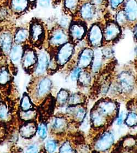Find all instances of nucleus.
<instances>
[{
    "mask_svg": "<svg viewBox=\"0 0 137 153\" xmlns=\"http://www.w3.org/2000/svg\"><path fill=\"white\" fill-rule=\"evenodd\" d=\"M47 36L46 26L39 19H31L29 27V39L30 44L38 49L42 48Z\"/></svg>",
    "mask_w": 137,
    "mask_h": 153,
    "instance_id": "obj_1",
    "label": "nucleus"
},
{
    "mask_svg": "<svg viewBox=\"0 0 137 153\" xmlns=\"http://www.w3.org/2000/svg\"><path fill=\"white\" fill-rule=\"evenodd\" d=\"M87 24L78 19L74 18L68 28L70 42L76 44L83 40L87 33Z\"/></svg>",
    "mask_w": 137,
    "mask_h": 153,
    "instance_id": "obj_2",
    "label": "nucleus"
},
{
    "mask_svg": "<svg viewBox=\"0 0 137 153\" xmlns=\"http://www.w3.org/2000/svg\"><path fill=\"white\" fill-rule=\"evenodd\" d=\"M98 8L89 0H81L78 10L74 18L78 19L86 22H92L97 17Z\"/></svg>",
    "mask_w": 137,
    "mask_h": 153,
    "instance_id": "obj_3",
    "label": "nucleus"
},
{
    "mask_svg": "<svg viewBox=\"0 0 137 153\" xmlns=\"http://www.w3.org/2000/svg\"><path fill=\"white\" fill-rule=\"evenodd\" d=\"M47 38L48 45L52 49H57L70 42L68 31L60 27L58 25L54 27L49 33L48 32Z\"/></svg>",
    "mask_w": 137,
    "mask_h": 153,
    "instance_id": "obj_4",
    "label": "nucleus"
},
{
    "mask_svg": "<svg viewBox=\"0 0 137 153\" xmlns=\"http://www.w3.org/2000/svg\"><path fill=\"white\" fill-rule=\"evenodd\" d=\"M103 25L102 22H96L87 31V43L90 48L94 49L103 45Z\"/></svg>",
    "mask_w": 137,
    "mask_h": 153,
    "instance_id": "obj_5",
    "label": "nucleus"
},
{
    "mask_svg": "<svg viewBox=\"0 0 137 153\" xmlns=\"http://www.w3.org/2000/svg\"><path fill=\"white\" fill-rule=\"evenodd\" d=\"M122 28L114 19L106 20L103 25V41L108 44L115 43L121 36Z\"/></svg>",
    "mask_w": 137,
    "mask_h": 153,
    "instance_id": "obj_6",
    "label": "nucleus"
},
{
    "mask_svg": "<svg viewBox=\"0 0 137 153\" xmlns=\"http://www.w3.org/2000/svg\"><path fill=\"white\" fill-rule=\"evenodd\" d=\"M38 62V53L34 47L31 44H25L23 46V52L21 59V64L23 69L28 73L35 68Z\"/></svg>",
    "mask_w": 137,
    "mask_h": 153,
    "instance_id": "obj_7",
    "label": "nucleus"
},
{
    "mask_svg": "<svg viewBox=\"0 0 137 153\" xmlns=\"http://www.w3.org/2000/svg\"><path fill=\"white\" fill-rule=\"evenodd\" d=\"M93 107L110 122L115 118L118 113L117 103L110 99H101L97 102Z\"/></svg>",
    "mask_w": 137,
    "mask_h": 153,
    "instance_id": "obj_8",
    "label": "nucleus"
},
{
    "mask_svg": "<svg viewBox=\"0 0 137 153\" xmlns=\"http://www.w3.org/2000/svg\"><path fill=\"white\" fill-rule=\"evenodd\" d=\"M75 52V44L68 42L56 49V52L53 58H54L58 68L64 67L74 55Z\"/></svg>",
    "mask_w": 137,
    "mask_h": 153,
    "instance_id": "obj_9",
    "label": "nucleus"
},
{
    "mask_svg": "<svg viewBox=\"0 0 137 153\" xmlns=\"http://www.w3.org/2000/svg\"><path fill=\"white\" fill-rule=\"evenodd\" d=\"M135 79L133 75L129 71H124L119 74L117 84L115 86L117 92L124 94H129L133 91Z\"/></svg>",
    "mask_w": 137,
    "mask_h": 153,
    "instance_id": "obj_10",
    "label": "nucleus"
},
{
    "mask_svg": "<svg viewBox=\"0 0 137 153\" xmlns=\"http://www.w3.org/2000/svg\"><path fill=\"white\" fill-rule=\"evenodd\" d=\"M115 141V137L112 132L106 131L100 135L95 141L94 149L97 152H104L110 149Z\"/></svg>",
    "mask_w": 137,
    "mask_h": 153,
    "instance_id": "obj_11",
    "label": "nucleus"
},
{
    "mask_svg": "<svg viewBox=\"0 0 137 153\" xmlns=\"http://www.w3.org/2000/svg\"><path fill=\"white\" fill-rule=\"evenodd\" d=\"M38 53V62L35 68V73L41 75L47 71L50 63V55L46 49H39Z\"/></svg>",
    "mask_w": 137,
    "mask_h": 153,
    "instance_id": "obj_12",
    "label": "nucleus"
},
{
    "mask_svg": "<svg viewBox=\"0 0 137 153\" xmlns=\"http://www.w3.org/2000/svg\"><path fill=\"white\" fill-rule=\"evenodd\" d=\"M123 10L127 19L129 27H133L137 22V0H125Z\"/></svg>",
    "mask_w": 137,
    "mask_h": 153,
    "instance_id": "obj_13",
    "label": "nucleus"
},
{
    "mask_svg": "<svg viewBox=\"0 0 137 153\" xmlns=\"http://www.w3.org/2000/svg\"><path fill=\"white\" fill-rule=\"evenodd\" d=\"M7 3L11 13L16 15L23 14L32 8L29 0H7Z\"/></svg>",
    "mask_w": 137,
    "mask_h": 153,
    "instance_id": "obj_14",
    "label": "nucleus"
},
{
    "mask_svg": "<svg viewBox=\"0 0 137 153\" xmlns=\"http://www.w3.org/2000/svg\"><path fill=\"white\" fill-rule=\"evenodd\" d=\"M13 43V35L11 31L9 30L0 31V50L4 55H9Z\"/></svg>",
    "mask_w": 137,
    "mask_h": 153,
    "instance_id": "obj_15",
    "label": "nucleus"
},
{
    "mask_svg": "<svg viewBox=\"0 0 137 153\" xmlns=\"http://www.w3.org/2000/svg\"><path fill=\"white\" fill-rule=\"evenodd\" d=\"M66 113L72 117L74 122H83L87 114L86 108L84 104L68 106L66 110Z\"/></svg>",
    "mask_w": 137,
    "mask_h": 153,
    "instance_id": "obj_16",
    "label": "nucleus"
},
{
    "mask_svg": "<svg viewBox=\"0 0 137 153\" xmlns=\"http://www.w3.org/2000/svg\"><path fill=\"white\" fill-rule=\"evenodd\" d=\"M94 50L90 47L84 48L78 55V67L86 69L91 65L93 58Z\"/></svg>",
    "mask_w": 137,
    "mask_h": 153,
    "instance_id": "obj_17",
    "label": "nucleus"
},
{
    "mask_svg": "<svg viewBox=\"0 0 137 153\" xmlns=\"http://www.w3.org/2000/svg\"><path fill=\"white\" fill-rule=\"evenodd\" d=\"M52 82L48 77H43L38 82L35 88V98L40 100L48 93L52 88Z\"/></svg>",
    "mask_w": 137,
    "mask_h": 153,
    "instance_id": "obj_18",
    "label": "nucleus"
},
{
    "mask_svg": "<svg viewBox=\"0 0 137 153\" xmlns=\"http://www.w3.org/2000/svg\"><path fill=\"white\" fill-rule=\"evenodd\" d=\"M90 118L92 126L96 129L104 128L110 123V121L107 118L100 113L94 107L92 108L90 111Z\"/></svg>",
    "mask_w": 137,
    "mask_h": 153,
    "instance_id": "obj_19",
    "label": "nucleus"
},
{
    "mask_svg": "<svg viewBox=\"0 0 137 153\" xmlns=\"http://www.w3.org/2000/svg\"><path fill=\"white\" fill-rule=\"evenodd\" d=\"M38 130L36 123L34 120H28L20 126L19 132L22 137L25 139H30L36 134Z\"/></svg>",
    "mask_w": 137,
    "mask_h": 153,
    "instance_id": "obj_20",
    "label": "nucleus"
},
{
    "mask_svg": "<svg viewBox=\"0 0 137 153\" xmlns=\"http://www.w3.org/2000/svg\"><path fill=\"white\" fill-rule=\"evenodd\" d=\"M104 59L101 47L94 49L93 58L91 64L92 71L93 73H96L99 71L103 65Z\"/></svg>",
    "mask_w": 137,
    "mask_h": 153,
    "instance_id": "obj_21",
    "label": "nucleus"
},
{
    "mask_svg": "<svg viewBox=\"0 0 137 153\" xmlns=\"http://www.w3.org/2000/svg\"><path fill=\"white\" fill-rule=\"evenodd\" d=\"M68 120L65 117H56L53 120L52 130L56 134H62L68 128Z\"/></svg>",
    "mask_w": 137,
    "mask_h": 153,
    "instance_id": "obj_22",
    "label": "nucleus"
},
{
    "mask_svg": "<svg viewBox=\"0 0 137 153\" xmlns=\"http://www.w3.org/2000/svg\"><path fill=\"white\" fill-rule=\"evenodd\" d=\"M29 39V29L26 28L19 27L16 29L13 35V41L16 44H21L26 42Z\"/></svg>",
    "mask_w": 137,
    "mask_h": 153,
    "instance_id": "obj_23",
    "label": "nucleus"
},
{
    "mask_svg": "<svg viewBox=\"0 0 137 153\" xmlns=\"http://www.w3.org/2000/svg\"><path fill=\"white\" fill-rule=\"evenodd\" d=\"M23 46L24 45H22L21 44H13L12 48L10 51L9 56L11 61L14 64L21 62L22 55L23 52Z\"/></svg>",
    "mask_w": 137,
    "mask_h": 153,
    "instance_id": "obj_24",
    "label": "nucleus"
},
{
    "mask_svg": "<svg viewBox=\"0 0 137 153\" xmlns=\"http://www.w3.org/2000/svg\"><path fill=\"white\" fill-rule=\"evenodd\" d=\"M81 0H63V7L65 12L75 16L81 3Z\"/></svg>",
    "mask_w": 137,
    "mask_h": 153,
    "instance_id": "obj_25",
    "label": "nucleus"
},
{
    "mask_svg": "<svg viewBox=\"0 0 137 153\" xmlns=\"http://www.w3.org/2000/svg\"><path fill=\"white\" fill-rule=\"evenodd\" d=\"M86 100L85 96L81 93H75L69 95L68 104L69 106L84 104Z\"/></svg>",
    "mask_w": 137,
    "mask_h": 153,
    "instance_id": "obj_26",
    "label": "nucleus"
},
{
    "mask_svg": "<svg viewBox=\"0 0 137 153\" xmlns=\"http://www.w3.org/2000/svg\"><path fill=\"white\" fill-rule=\"evenodd\" d=\"M117 24L121 28L129 27L127 19L125 14V11L123 9H120L116 12L115 19Z\"/></svg>",
    "mask_w": 137,
    "mask_h": 153,
    "instance_id": "obj_27",
    "label": "nucleus"
},
{
    "mask_svg": "<svg viewBox=\"0 0 137 153\" xmlns=\"http://www.w3.org/2000/svg\"><path fill=\"white\" fill-rule=\"evenodd\" d=\"M11 75L6 65L0 67V86H5L10 82Z\"/></svg>",
    "mask_w": 137,
    "mask_h": 153,
    "instance_id": "obj_28",
    "label": "nucleus"
},
{
    "mask_svg": "<svg viewBox=\"0 0 137 153\" xmlns=\"http://www.w3.org/2000/svg\"><path fill=\"white\" fill-rule=\"evenodd\" d=\"M77 81L80 85L83 87H87L91 82L90 74L87 71H81Z\"/></svg>",
    "mask_w": 137,
    "mask_h": 153,
    "instance_id": "obj_29",
    "label": "nucleus"
},
{
    "mask_svg": "<svg viewBox=\"0 0 137 153\" xmlns=\"http://www.w3.org/2000/svg\"><path fill=\"white\" fill-rule=\"evenodd\" d=\"M72 19L73 16L64 12V14L62 16L61 18L59 19V24L58 25L60 27L66 30H68L69 26L71 24Z\"/></svg>",
    "mask_w": 137,
    "mask_h": 153,
    "instance_id": "obj_30",
    "label": "nucleus"
},
{
    "mask_svg": "<svg viewBox=\"0 0 137 153\" xmlns=\"http://www.w3.org/2000/svg\"><path fill=\"white\" fill-rule=\"evenodd\" d=\"M125 0H106V7H109L114 12L123 8Z\"/></svg>",
    "mask_w": 137,
    "mask_h": 153,
    "instance_id": "obj_31",
    "label": "nucleus"
},
{
    "mask_svg": "<svg viewBox=\"0 0 137 153\" xmlns=\"http://www.w3.org/2000/svg\"><path fill=\"white\" fill-rule=\"evenodd\" d=\"M69 95V93L67 90L64 89H60L56 97V101L58 105L63 106L66 104L68 101Z\"/></svg>",
    "mask_w": 137,
    "mask_h": 153,
    "instance_id": "obj_32",
    "label": "nucleus"
},
{
    "mask_svg": "<svg viewBox=\"0 0 137 153\" xmlns=\"http://www.w3.org/2000/svg\"><path fill=\"white\" fill-rule=\"evenodd\" d=\"M20 107L23 111L29 110L34 107V105L31 102L30 98L26 93H24L23 95L20 102Z\"/></svg>",
    "mask_w": 137,
    "mask_h": 153,
    "instance_id": "obj_33",
    "label": "nucleus"
},
{
    "mask_svg": "<svg viewBox=\"0 0 137 153\" xmlns=\"http://www.w3.org/2000/svg\"><path fill=\"white\" fill-rule=\"evenodd\" d=\"M19 117L25 121L33 120L36 118V112L33 108L28 111H23L19 112Z\"/></svg>",
    "mask_w": 137,
    "mask_h": 153,
    "instance_id": "obj_34",
    "label": "nucleus"
},
{
    "mask_svg": "<svg viewBox=\"0 0 137 153\" xmlns=\"http://www.w3.org/2000/svg\"><path fill=\"white\" fill-rule=\"evenodd\" d=\"M125 124L129 127H134L137 126V114L131 112L128 113L125 120Z\"/></svg>",
    "mask_w": 137,
    "mask_h": 153,
    "instance_id": "obj_35",
    "label": "nucleus"
},
{
    "mask_svg": "<svg viewBox=\"0 0 137 153\" xmlns=\"http://www.w3.org/2000/svg\"><path fill=\"white\" fill-rule=\"evenodd\" d=\"M11 13L7 3L5 2L2 5L0 4V22L6 21Z\"/></svg>",
    "mask_w": 137,
    "mask_h": 153,
    "instance_id": "obj_36",
    "label": "nucleus"
},
{
    "mask_svg": "<svg viewBox=\"0 0 137 153\" xmlns=\"http://www.w3.org/2000/svg\"><path fill=\"white\" fill-rule=\"evenodd\" d=\"M38 135L42 140H44L47 136V127L44 123H42L38 127Z\"/></svg>",
    "mask_w": 137,
    "mask_h": 153,
    "instance_id": "obj_37",
    "label": "nucleus"
},
{
    "mask_svg": "<svg viewBox=\"0 0 137 153\" xmlns=\"http://www.w3.org/2000/svg\"><path fill=\"white\" fill-rule=\"evenodd\" d=\"M57 143L56 141L53 140H49L46 142L44 148L47 152L53 153L56 150Z\"/></svg>",
    "mask_w": 137,
    "mask_h": 153,
    "instance_id": "obj_38",
    "label": "nucleus"
},
{
    "mask_svg": "<svg viewBox=\"0 0 137 153\" xmlns=\"http://www.w3.org/2000/svg\"><path fill=\"white\" fill-rule=\"evenodd\" d=\"M137 142L135 140L133 137H128L125 138L122 141V147H124V149H130L133 148L136 144Z\"/></svg>",
    "mask_w": 137,
    "mask_h": 153,
    "instance_id": "obj_39",
    "label": "nucleus"
},
{
    "mask_svg": "<svg viewBox=\"0 0 137 153\" xmlns=\"http://www.w3.org/2000/svg\"><path fill=\"white\" fill-rule=\"evenodd\" d=\"M75 152L70 143L68 141L64 142L59 148V152L60 153H74Z\"/></svg>",
    "mask_w": 137,
    "mask_h": 153,
    "instance_id": "obj_40",
    "label": "nucleus"
},
{
    "mask_svg": "<svg viewBox=\"0 0 137 153\" xmlns=\"http://www.w3.org/2000/svg\"><path fill=\"white\" fill-rule=\"evenodd\" d=\"M101 50L104 59H111L114 57V51L109 45H106Z\"/></svg>",
    "mask_w": 137,
    "mask_h": 153,
    "instance_id": "obj_41",
    "label": "nucleus"
},
{
    "mask_svg": "<svg viewBox=\"0 0 137 153\" xmlns=\"http://www.w3.org/2000/svg\"><path fill=\"white\" fill-rule=\"evenodd\" d=\"M8 117V110L6 105H0V120H5Z\"/></svg>",
    "mask_w": 137,
    "mask_h": 153,
    "instance_id": "obj_42",
    "label": "nucleus"
},
{
    "mask_svg": "<svg viewBox=\"0 0 137 153\" xmlns=\"http://www.w3.org/2000/svg\"><path fill=\"white\" fill-rule=\"evenodd\" d=\"M82 70V69H81V68L78 67V66L74 68L71 73V76H70L71 79L72 81H77Z\"/></svg>",
    "mask_w": 137,
    "mask_h": 153,
    "instance_id": "obj_43",
    "label": "nucleus"
},
{
    "mask_svg": "<svg viewBox=\"0 0 137 153\" xmlns=\"http://www.w3.org/2000/svg\"><path fill=\"white\" fill-rule=\"evenodd\" d=\"M90 2L94 4L96 6H97L98 9L101 8H106V0H89Z\"/></svg>",
    "mask_w": 137,
    "mask_h": 153,
    "instance_id": "obj_44",
    "label": "nucleus"
},
{
    "mask_svg": "<svg viewBox=\"0 0 137 153\" xmlns=\"http://www.w3.org/2000/svg\"><path fill=\"white\" fill-rule=\"evenodd\" d=\"M50 1L51 0H38V2L40 6L42 8H47L50 5Z\"/></svg>",
    "mask_w": 137,
    "mask_h": 153,
    "instance_id": "obj_45",
    "label": "nucleus"
},
{
    "mask_svg": "<svg viewBox=\"0 0 137 153\" xmlns=\"http://www.w3.org/2000/svg\"><path fill=\"white\" fill-rule=\"evenodd\" d=\"M39 151L38 147L36 144H32L27 148L26 152L27 153H38Z\"/></svg>",
    "mask_w": 137,
    "mask_h": 153,
    "instance_id": "obj_46",
    "label": "nucleus"
},
{
    "mask_svg": "<svg viewBox=\"0 0 137 153\" xmlns=\"http://www.w3.org/2000/svg\"><path fill=\"white\" fill-rule=\"evenodd\" d=\"M124 121V114L123 113H122L121 114H120L118 116L117 118V121H116V123H117V125L118 126H121Z\"/></svg>",
    "mask_w": 137,
    "mask_h": 153,
    "instance_id": "obj_47",
    "label": "nucleus"
},
{
    "mask_svg": "<svg viewBox=\"0 0 137 153\" xmlns=\"http://www.w3.org/2000/svg\"><path fill=\"white\" fill-rule=\"evenodd\" d=\"M133 34L135 39L136 40L137 42V22L133 26Z\"/></svg>",
    "mask_w": 137,
    "mask_h": 153,
    "instance_id": "obj_48",
    "label": "nucleus"
},
{
    "mask_svg": "<svg viewBox=\"0 0 137 153\" xmlns=\"http://www.w3.org/2000/svg\"><path fill=\"white\" fill-rule=\"evenodd\" d=\"M29 1L31 3V7H36L37 2H38V0H29Z\"/></svg>",
    "mask_w": 137,
    "mask_h": 153,
    "instance_id": "obj_49",
    "label": "nucleus"
},
{
    "mask_svg": "<svg viewBox=\"0 0 137 153\" xmlns=\"http://www.w3.org/2000/svg\"><path fill=\"white\" fill-rule=\"evenodd\" d=\"M135 55H136V56H137V46H136L135 49Z\"/></svg>",
    "mask_w": 137,
    "mask_h": 153,
    "instance_id": "obj_50",
    "label": "nucleus"
}]
</instances>
